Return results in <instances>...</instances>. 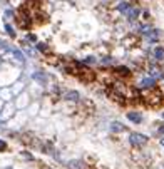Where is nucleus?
Wrapping results in <instances>:
<instances>
[{
  "mask_svg": "<svg viewBox=\"0 0 164 169\" xmlns=\"http://www.w3.org/2000/svg\"><path fill=\"white\" fill-rule=\"evenodd\" d=\"M142 99H144V102H146L147 106H151V107H159L164 102V96L157 89H149V92H144L142 94Z\"/></svg>",
  "mask_w": 164,
  "mask_h": 169,
  "instance_id": "nucleus-1",
  "label": "nucleus"
},
{
  "mask_svg": "<svg viewBox=\"0 0 164 169\" xmlns=\"http://www.w3.org/2000/svg\"><path fill=\"white\" fill-rule=\"evenodd\" d=\"M129 142L132 144V146H144V144L147 142V137L144 136V134H139V132H134L129 136Z\"/></svg>",
  "mask_w": 164,
  "mask_h": 169,
  "instance_id": "nucleus-2",
  "label": "nucleus"
},
{
  "mask_svg": "<svg viewBox=\"0 0 164 169\" xmlns=\"http://www.w3.org/2000/svg\"><path fill=\"white\" fill-rule=\"evenodd\" d=\"M17 22H18V25L22 27V29H29V25H30V15L27 14L25 10H22L20 14H18V17H17Z\"/></svg>",
  "mask_w": 164,
  "mask_h": 169,
  "instance_id": "nucleus-3",
  "label": "nucleus"
},
{
  "mask_svg": "<svg viewBox=\"0 0 164 169\" xmlns=\"http://www.w3.org/2000/svg\"><path fill=\"white\" fill-rule=\"evenodd\" d=\"M154 86H156V79H153L151 76L141 79V82H139V87H141V89H154Z\"/></svg>",
  "mask_w": 164,
  "mask_h": 169,
  "instance_id": "nucleus-4",
  "label": "nucleus"
},
{
  "mask_svg": "<svg viewBox=\"0 0 164 169\" xmlns=\"http://www.w3.org/2000/svg\"><path fill=\"white\" fill-rule=\"evenodd\" d=\"M114 74H117L121 77H127V76H131V70L127 67H124V65H119V67L114 69Z\"/></svg>",
  "mask_w": 164,
  "mask_h": 169,
  "instance_id": "nucleus-5",
  "label": "nucleus"
},
{
  "mask_svg": "<svg viewBox=\"0 0 164 169\" xmlns=\"http://www.w3.org/2000/svg\"><path fill=\"white\" fill-rule=\"evenodd\" d=\"M139 14H141V10H139L137 7H134V5H132V7L129 8V12L126 14V17H127L129 20H136V18L139 17Z\"/></svg>",
  "mask_w": 164,
  "mask_h": 169,
  "instance_id": "nucleus-6",
  "label": "nucleus"
},
{
  "mask_svg": "<svg viewBox=\"0 0 164 169\" xmlns=\"http://www.w3.org/2000/svg\"><path fill=\"white\" fill-rule=\"evenodd\" d=\"M84 162L79 161V159H74V161H69V164H67V167L69 169H84Z\"/></svg>",
  "mask_w": 164,
  "mask_h": 169,
  "instance_id": "nucleus-7",
  "label": "nucleus"
},
{
  "mask_svg": "<svg viewBox=\"0 0 164 169\" xmlns=\"http://www.w3.org/2000/svg\"><path fill=\"white\" fill-rule=\"evenodd\" d=\"M127 119L131 121V122H136V124H139L142 121V115L139 114V112H127Z\"/></svg>",
  "mask_w": 164,
  "mask_h": 169,
  "instance_id": "nucleus-8",
  "label": "nucleus"
},
{
  "mask_svg": "<svg viewBox=\"0 0 164 169\" xmlns=\"http://www.w3.org/2000/svg\"><path fill=\"white\" fill-rule=\"evenodd\" d=\"M149 76L153 77V79H156V80H157V79H161V77H162V70L153 65V67L149 69Z\"/></svg>",
  "mask_w": 164,
  "mask_h": 169,
  "instance_id": "nucleus-9",
  "label": "nucleus"
},
{
  "mask_svg": "<svg viewBox=\"0 0 164 169\" xmlns=\"http://www.w3.org/2000/svg\"><path fill=\"white\" fill-rule=\"evenodd\" d=\"M153 54H154V59H156V60H159V62L164 60V49L162 47H156Z\"/></svg>",
  "mask_w": 164,
  "mask_h": 169,
  "instance_id": "nucleus-10",
  "label": "nucleus"
},
{
  "mask_svg": "<svg viewBox=\"0 0 164 169\" xmlns=\"http://www.w3.org/2000/svg\"><path fill=\"white\" fill-rule=\"evenodd\" d=\"M131 7H132V5H129L127 2H121V4L117 5V10H119V12H122V14H127V12H129V8H131Z\"/></svg>",
  "mask_w": 164,
  "mask_h": 169,
  "instance_id": "nucleus-11",
  "label": "nucleus"
},
{
  "mask_svg": "<svg viewBox=\"0 0 164 169\" xmlns=\"http://www.w3.org/2000/svg\"><path fill=\"white\" fill-rule=\"evenodd\" d=\"M66 99H67V101H79V92H76V90H69V92L66 94Z\"/></svg>",
  "mask_w": 164,
  "mask_h": 169,
  "instance_id": "nucleus-12",
  "label": "nucleus"
},
{
  "mask_svg": "<svg viewBox=\"0 0 164 169\" xmlns=\"http://www.w3.org/2000/svg\"><path fill=\"white\" fill-rule=\"evenodd\" d=\"M111 131H112V132H121V131H124V126L121 122H112L111 124Z\"/></svg>",
  "mask_w": 164,
  "mask_h": 169,
  "instance_id": "nucleus-13",
  "label": "nucleus"
},
{
  "mask_svg": "<svg viewBox=\"0 0 164 169\" xmlns=\"http://www.w3.org/2000/svg\"><path fill=\"white\" fill-rule=\"evenodd\" d=\"M14 57L17 59V60L20 62V64L24 62V55H22V52H20V50H14Z\"/></svg>",
  "mask_w": 164,
  "mask_h": 169,
  "instance_id": "nucleus-14",
  "label": "nucleus"
},
{
  "mask_svg": "<svg viewBox=\"0 0 164 169\" xmlns=\"http://www.w3.org/2000/svg\"><path fill=\"white\" fill-rule=\"evenodd\" d=\"M37 49H39L40 52H47V45H45V44H42V42H40L39 45H37Z\"/></svg>",
  "mask_w": 164,
  "mask_h": 169,
  "instance_id": "nucleus-15",
  "label": "nucleus"
},
{
  "mask_svg": "<svg viewBox=\"0 0 164 169\" xmlns=\"http://www.w3.org/2000/svg\"><path fill=\"white\" fill-rule=\"evenodd\" d=\"M34 79H37V80H45V74H34Z\"/></svg>",
  "mask_w": 164,
  "mask_h": 169,
  "instance_id": "nucleus-16",
  "label": "nucleus"
},
{
  "mask_svg": "<svg viewBox=\"0 0 164 169\" xmlns=\"http://www.w3.org/2000/svg\"><path fill=\"white\" fill-rule=\"evenodd\" d=\"M84 62L85 64H94V62H97V59L95 57H87V59H84Z\"/></svg>",
  "mask_w": 164,
  "mask_h": 169,
  "instance_id": "nucleus-17",
  "label": "nucleus"
},
{
  "mask_svg": "<svg viewBox=\"0 0 164 169\" xmlns=\"http://www.w3.org/2000/svg\"><path fill=\"white\" fill-rule=\"evenodd\" d=\"M5 30H7L10 35H15V32H14V29H12V25H8V24H5Z\"/></svg>",
  "mask_w": 164,
  "mask_h": 169,
  "instance_id": "nucleus-18",
  "label": "nucleus"
},
{
  "mask_svg": "<svg viewBox=\"0 0 164 169\" xmlns=\"http://www.w3.org/2000/svg\"><path fill=\"white\" fill-rule=\"evenodd\" d=\"M102 62H104V64H112V59H111V57H106Z\"/></svg>",
  "mask_w": 164,
  "mask_h": 169,
  "instance_id": "nucleus-19",
  "label": "nucleus"
},
{
  "mask_svg": "<svg viewBox=\"0 0 164 169\" xmlns=\"http://www.w3.org/2000/svg\"><path fill=\"white\" fill-rule=\"evenodd\" d=\"M4 149H5V142L0 139V151H4Z\"/></svg>",
  "mask_w": 164,
  "mask_h": 169,
  "instance_id": "nucleus-20",
  "label": "nucleus"
},
{
  "mask_svg": "<svg viewBox=\"0 0 164 169\" xmlns=\"http://www.w3.org/2000/svg\"><path fill=\"white\" fill-rule=\"evenodd\" d=\"M159 134H164V126H161V127H159Z\"/></svg>",
  "mask_w": 164,
  "mask_h": 169,
  "instance_id": "nucleus-21",
  "label": "nucleus"
},
{
  "mask_svg": "<svg viewBox=\"0 0 164 169\" xmlns=\"http://www.w3.org/2000/svg\"><path fill=\"white\" fill-rule=\"evenodd\" d=\"M161 144H162V146H164V139H162V141H161Z\"/></svg>",
  "mask_w": 164,
  "mask_h": 169,
  "instance_id": "nucleus-22",
  "label": "nucleus"
},
{
  "mask_svg": "<svg viewBox=\"0 0 164 169\" xmlns=\"http://www.w3.org/2000/svg\"><path fill=\"white\" fill-rule=\"evenodd\" d=\"M162 117H164V112H162Z\"/></svg>",
  "mask_w": 164,
  "mask_h": 169,
  "instance_id": "nucleus-23",
  "label": "nucleus"
}]
</instances>
